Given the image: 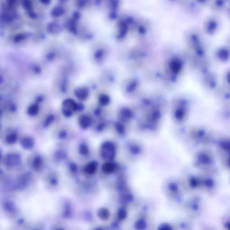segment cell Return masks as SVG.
I'll list each match as a JSON object with an SVG mask.
<instances>
[{"label":"cell","instance_id":"32","mask_svg":"<svg viewBox=\"0 0 230 230\" xmlns=\"http://www.w3.org/2000/svg\"><path fill=\"white\" fill-rule=\"evenodd\" d=\"M22 4H23V7L28 11L32 10L33 4L31 0H23Z\"/></svg>","mask_w":230,"mask_h":230},{"label":"cell","instance_id":"44","mask_svg":"<svg viewBox=\"0 0 230 230\" xmlns=\"http://www.w3.org/2000/svg\"><path fill=\"white\" fill-rule=\"evenodd\" d=\"M41 1L44 4H48L49 3V0H41Z\"/></svg>","mask_w":230,"mask_h":230},{"label":"cell","instance_id":"16","mask_svg":"<svg viewBox=\"0 0 230 230\" xmlns=\"http://www.w3.org/2000/svg\"><path fill=\"white\" fill-rule=\"evenodd\" d=\"M21 162L20 155L16 153H10L7 156L6 162L7 165L11 167L18 165Z\"/></svg>","mask_w":230,"mask_h":230},{"label":"cell","instance_id":"26","mask_svg":"<svg viewBox=\"0 0 230 230\" xmlns=\"http://www.w3.org/2000/svg\"><path fill=\"white\" fill-rule=\"evenodd\" d=\"M116 166L113 163L107 162L105 163L102 166V170L106 173H111L115 170Z\"/></svg>","mask_w":230,"mask_h":230},{"label":"cell","instance_id":"18","mask_svg":"<svg viewBox=\"0 0 230 230\" xmlns=\"http://www.w3.org/2000/svg\"><path fill=\"white\" fill-rule=\"evenodd\" d=\"M126 124L125 122H122L118 120H116L114 123V127L115 129L116 130V132L118 134L122 135L126 133Z\"/></svg>","mask_w":230,"mask_h":230},{"label":"cell","instance_id":"9","mask_svg":"<svg viewBox=\"0 0 230 230\" xmlns=\"http://www.w3.org/2000/svg\"><path fill=\"white\" fill-rule=\"evenodd\" d=\"M93 118L89 112H84L78 114L77 121L78 126L83 130H87L92 126Z\"/></svg>","mask_w":230,"mask_h":230},{"label":"cell","instance_id":"35","mask_svg":"<svg viewBox=\"0 0 230 230\" xmlns=\"http://www.w3.org/2000/svg\"><path fill=\"white\" fill-rule=\"evenodd\" d=\"M7 141L9 144H13L15 143L17 140V136L15 134H11L9 135L7 138Z\"/></svg>","mask_w":230,"mask_h":230},{"label":"cell","instance_id":"22","mask_svg":"<svg viewBox=\"0 0 230 230\" xmlns=\"http://www.w3.org/2000/svg\"><path fill=\"white\" fill-rule=\"evenodd\" d=\"M187 208L189 209V210L192 211L194 213V212H196L197 211H198L199 210L200 208V205L199 203L198 200L195 199L190 201L187 205Z\"/></svg>","mask_w":230,"mask_h":230},{"label":"cell","instance_id":"14","mask_svg":"<svg viewBox=\"0 0 230 230\" xmlns=\"http://www.w3.org/2000/svg\"><path fill=\"white\" fill-rule=\"evenodd\" d=\"M112 102L111 95L105 91H99L96 95V103L102 107L107 108Z\"/></svg>","mask_w":230,"mask_h":230},{"label":"cell","instance_id":"20","mask_svg":"<svg viewBox=\"0 0 230 230\" xmlns=\"http://www.w3.org/2000/svg\"><path fill=\"white\" fill-rule=\"evenodd\" d=\"M227 0H211V5L213 9L219 11L224 7Z\"/></svg>","mask_w":230,"mask_h":230},{"label":"cell","instance_id":"5","mask_svg":"<svg viewBox=\"0 0 230 230\" xmlns=\"http://www.w3.org/2000/svg\"><path fill=\"white\" fill-rule=\"evenodd\" d=\"M110 52L104 47H100L91 50L89 54V59L96 66H102L105 65L110 57Z\"/></svg>","mask_w":230,"mask_h":230},{"label":"cell","instance_id":"10","mask_svg":"<svg viewBox=\"0 0 230 230\" xmlns=\"http://www.w3.org/2000/svg\"><path fill=\"white\" fill-rule=\"evenodd\" d=\"M101 155L104 159H113L116 155V147L114 144L110 141L103 143L101 147Z\"/></svg>","mask_w":230,"mask_h":230},{"label":"cell","instance_id":"24","mask_svg":"<svg viewBox=\"0 0 230 230\" xmlns=\"http://www.w3.org/2000/svg\"><path fill=\"white\" fill-rule=\"evenodd\" d=\"M21 146L25 149H29L33 147L34 142L32 138H27L23 139L21 141Z\"/></svg>","mask_w":230,"mask_h":230},{"label":"cell","instance_id":"30","mask_svg":"<svg viewBox=\"0 0 230 230\" xmlns=\"http://www.w3.org/2000/svg\"><path fill=\"white\" fill-rule=\"evenodd\" d=\"M13 20V18L10 15L7 13H4L0 16V20L4 23L11 22Z\"/></svg>","mask_w":230,"mask_h":230},{"label":"cell","instance_id":"4","mask_svg":"<svg viewBox=\"0 0 230 230\" xmlns=\"http://www.w3.org/2000/svg\"><path fill=\"white\" fill-rule=\"evenodd\" d=\"M74 87L73 79L57 75L54 81L53 88L55 96L63 99L69 97L73 92Z\"/></svg>","mask_w":230,"mask_h":230},{"label":"cell","instance_id":"46","mask_svg":"<svg viewBox=\"0 0 230 230\" xmlns=\"http://www.w3.org/2000/svg\"><path fill=\"white\" fill-rule=\"evenodd\" d=\"M1 153H0V160H1Z\"/></svg>","mask_w":230,"mask_h":230},{"label":"cell","instance_id":"13","mask_svg":"<svg viewBox=\"0 0 230 230\" xmlns=\"http://www.w3.org/2000/svg\"><path fill=\"white\" fill-rule=\"evenodd\" d=\"M89 112L91 115L94 119L109 117L110 115L107 108L102 107L96 104L91 107Z\"/></svg>","mask_w":230,"mask_h":230},{"label":"cell","instance_id":"19","mask_svg":"<svg viewBox=\"0 0 230 230\" xmlns=\"http://www.w3.org/2000/svg\"><path fill=\"white\" fill-rule=\"evenodd\" d=\"M98 166V163L97 161H93L89 162L85 167V172L89 174H94L97 171Z\"/></svg>","mask_w":230,"mask_h":230},{"label":"cell","instance_id":"40","mask_svg":"<svg viewBox=\"0 0 230 230\" xmlns=\"http://www.w3.org/2000/svg\"><path fill=\"white\" fill-rule=\"evenodd\" d=\"M70 169L73 172H75L78 170V166L74 163H71L70 165Z\"/></svg>","mask_w":230,"mask_h":230},{"label":"cell","instance_id":"11","mask_svg":"<svg viewBox=\"0 0 230 230\" xmlns=\"http://www.w3.org/2000/svg\"><path fill=\"white\" fill-rule=\"evenodd\" d=\"M219 26L218 20L214 17H211L206 20L204 22V31L208 34L212 35L217 32Z\"/></svg>","mask_w":230,"mask_h":230},{"label":"cell","instance_id":"38","mask_svg":"<svg viewBox=\"0 0 230 230\" xmlns=\"http://www.w3.org/2000/svg\"><path fill=\"white\" fill-rule=\"evenodd\" d=\"M159 230H171L173 229L172 226H171L170 225L168 224H163L161 225V226H159V228H158Z\"/></svg>","mask_w":230,"mask_h":230},{"label":"cell","instance_id":"31","mask_svg":"<svg viewBox=\"0 0 230 230\" xmlns=\"http://www.w3.org/2000/svg\"><path fill=\"white\" fill-rule=\"evenodd\" d=\"M80 153L82 155H86L88 153L89 148L85 144H81L79 148Z\"/></svg>","mask_w":230,"mask_h":230},{"label":"cell","instance_id":"6","mask_svg":"<svg viewBox=\"0 0 230 230\" xmlns=\"http://www.w3.org/2000/svg\"><path fill=\"white\" fill-rule=\"evenodd\" d=\"M72 94L76 100L85 103L91 97L92 89L88 85H81L74 87Z\"/></svg>","mask_w":230,"mask_h":230},{"label":"cell","instance_id":"28","mask_svg":"<svg viewBox=\"0 0 230 230\" xmlns=\"http://www.w3.org/2000/svg\"><path fill=\"white\" fill-rule=\"evenodd\" d=\"M219 147L221 150L227 153H229L230 151V142L227 140H223L219 143Z\"/></svg>","mask_w":230,"mask_h":230},{"label":"cell","instance_id":"2","mask_svg":"<svg viewBox=\"0 0 230 230\" xmlns=\"http://www.w3.org/2000/svg\"><path fill=\"white\" fill-rule=\"evenodd\" d=\"M119 72L113 66L105 67L99 73L98 83L99 86L105 89L112 88L118 83Z\"/></svg>","mask_w":230,"mask_h":230},{"label":"cell","instance_id":"37","mask_svg":"<svg viewBox=\"0 0 230 230\" xmlns=\"http://www.w3.org/2000/svg\"><path fill=\"white\" fill-rule=\"evenodd\" d=\"M27 35L26 34L23 33H20L17 34L14 37V41L18 42L22 40L25 39Z\"/></svg>","mask_w":230,"mask_h":230},{"label":"cell","instance_id":"3","mask_svg":"<svg viewBox=\"0 0 230 230\" xmlns=\"http://www.w3.org/2000/svg\"><path fill=\"white\" fill-rule=\"evenodd\" d=\"M76 58H71L59 64L57 75L73 79L78 76L81 70V67Z\"/></svg>","mask_w":230,"mask_h":230},{"label":"cell","instance_id":"29","mask_svg":"<svg viewBox=\"0 0 230 230\" xmlns=\"http://www.w3.org/2000/svg\"><path fill=\"white\" fill-rule=\"evenodd\" d=\"M130 151L132 154L134 155H137L140 154L142 152V147L139 145H132L130 146Z\"/></svg>","mask_w":230,"mask_h":230},{"label":"cell","instance_id":"23","mask_svg":"<svg viewBox=\"0 0 230 230\" xmlns=\"http://www.w3.org/2000/svg\"><path fill=\"white\" fill-rule=\"evenodd\" d=\"M42 165L43 161L41 157L37 156L35 157L33 162V167L35 171H39L42 168Z\"/></svg>","mask_w":230,"mask_h":230},{"label":"cell","instance_id":"45","mask_svg":"<svg viewBox=\"0 0 230 230\" xmlns=\"http://www.w3.org/2000/svg\"><path fill=\"white\" fill-rule=\"evenodd\" d=\"M170 1L172 2H175L176 1H178V0H169Z\"/></svg>","mask_w":230,"mask_h":230},{"label":"cell","instance_id":"27","mask_svg":"<svg viewBox=\"0 0 230 230\" xmlns=\"http://www.w3.org/2000/svg\"><path fill=\"white\" fill-rule=\"evenodd\" d=\"M135 226L138 230H144L147 227V223L144 219L141 218L137 220L135 223Z\"/></svg>","mask_w":230,"mask_h":230},{"label":"cell","instance_id":"7","mask_svg":"<svg viewBox=\"0 0 230 230\" xmlns=\"http://www.w3.org/2000/svg\"><path fill=\"white\" fill-rule=\"evenodd\" d=\"M196 158L197 165L205 169L209 168L213 161V156L209 151H201L197 154Z\"/></svg>","mask_w":230,"mask_h":230},{"label":"cell","instance_id":"21","mask_svg":"<svg viewBox=\"0 0 230 230\" xmlns=\"http://www.w3.org/2000/svg\"><path fill=\"white\" fill-rule=\"evenodd\" d=\"M97 215L101 220L106 221L109 219L110 217V212L107 208H101L98 210L97 212Z\"/></svg>","mask_w":230,"mask_h":230},{"label":"cell","instance_id":"8","mask_svg":"<svg viewBox=\"0 0 230 230\" xmlns=\"http://www.w3.org/2000/svg\"><path fill=\"white\" fill-rule=\"evenodd\" d=\"M116 116L117 120L127 123L133 118L134 113L130 107L126 106H122L117 109Z\"/></svg>","mask_w":230,"mask_h":230},{"label":"cell","instance_id":"25","mask_svg":"<svg viewBox=\"0 0 230 230\" xmlns=\"http://www.w3.org/2000/svg\"><path fill=\"white\" fill-rule=\"evenodd\" d=\"M189 185L192 188H197L200 187L201 178L200 177H193L189 179Z\"/></svg>","mask_w":230,"mask_h":230},{"label":"cell","instance_id":"17","mask_svg":"<svg viewBox=\"0 0 230 230\" xmlns=\"http://www.w3.org/2000/svg\"><path fill=\"white\" fill-rule=\"evenodd\" d=\"M167 191L169 192V194L173 197L176 198L179 196V188L178 185L175 183H171L168 184L167 186Z\"/></svg>","mask_w":230,"mask_h":230},{"label":"cell","instance_id":"12","mask_svg":"<svg viewBox=\"0 0 230 230\" xmlns=\"http://www.w3.org/2000/svg\"><path fill=\"white\" fill-rule=\"evenodd\" d=\"M137 85V81L135 80H126L121 83L120 86L121 92L126 96L131 95L135 91Z\"/></svg>","mask_w":230,"mask_h":230},{"label":"cell","instance_id":"41","mask_svg":"<svg viewBox=\"0 0 230 230\" xmlns=\"http://www.w3.org/2000/svg\"><path fill=\"white\" fill-rule=\"evenodd\" d=\"M28 14L29 17L32 19H35L36 17V15L33 11H32V10L28 11Z\"/></svg>","mask_w":230,"mask_h":230},{"label":"cell","instance_id":"42","mask_svg":"<svg viewBox=\"0 0 230 230\" xmlns=\"http://www.w3.org/2000/svg\"><path fill=\"white\" fill-rule=\"evenodd\" d=\"M7 3L10 5V6H12V5H14L15 3L16 0H7Z\"/></svg>","mask_w":230,"mask_h":230},{"label":"cell","instance_id":"43","mask_svg":"<svg viewBox=\"0 0 230 230\" xmlns=\"http://www.w3.org/2000/svg\"><path fill=\"white\" fill-rule=\"evenodd\" d=\"M50 183H51V184L52 185H56V184H57V183H58V181H57V180H56V179L52 178V180L50 181Z\"/></svg>","mask_w":230,"mask_h":230},{"label":"cell","instance_id":"33","mask_svg":"<svg viewBox=\"0 0 230 230\" xmlns=\"http://www.w3.org/2000/svg\"><path fill=\"white\" fill-rule=\"evenodd\" d=\"M118 216L119 219L121 220H124L126 218L127 216V212L125 209L123 208L120 209L118 213Z\"/></svg>","mask_w":230,"mask_h":230},{"label":"cell","instance_id":"15","mask_svg":"<svg viewBox=\"0 0 230 230\" xmlns=\"http://www.w3.org/2000/svg\"><path fill=\"white\" fill-rule=\"evenodd\" d=\"M150 23L147 20H142L137 26V32L141 36L145 35L150 30Z\"/></svg>","mask_w":230,"mask_h":230},{"label":"cell","instance_id":"1","mask_svg":"<svg viewBox=\"0 0 230 230\" xmlns=\"http://www.w3.org/2000/svg\"><path fill=\"white\" fill-rule=\"evenodd\" d=\"M85 103L78 101L69 97L63 99L61 104L60 112L62 116L66 119L73 118L75 115L79 114L86 110Z\"/></svg>","mask_w":230,"mask_h":230},{"label":"cell","instance_id":"39","mask_svg":"<svg viewBox=\"0 0 230 230\" xmlns=\"http://www.w3.org/2000/svg\"><path fill=\"white\" fill-rule=\"evenodd\" d=\"M197 5L205 6L209 2V0H194Z\"/></svg>","mask_w":230,"mask_h":230},{"label":"cell","instance_id":"34","mask_svg":"<svg viewBox=\"0 0 230 230\" xmlns=\"http://www.w3.org/2000/svg\"><path fill=\"white\" fill-rule=\"evenodd\" d=\"M4 207L7 210V211L12 212L15 210V206L13 203L10 202H7L5 203L4 205Z\"/></svg>","mask_w":230,"mask_h":230},{"label":"cell","instance_id":"36","mask_svg":"<svg viewBox=\"0 0 230 230\" xmlns=\"http://www.w3.org/2000/svg\"><path fill=\"white\" fill-rule=\"evenodd\" d=\"M67 134H68V132L66 129H63L59 132L58 137H59V139H63L67 138Z\"/></svg>","mask_w":230,"mask_h":230}]
</instances>
